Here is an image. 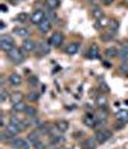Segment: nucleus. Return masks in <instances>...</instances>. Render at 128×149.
Segmentation results:
<instances>
[{
  "label": "nucleus",
  "mask_w": 128,
  "mask_h": 149,
  "mask_svg": "<svg viewBox=\"0 0 128 149\" xmlns=\"http://www.w3.org/2000/svg\"><path fill=\"white\" fill-rule=\"evenodd\" d=\"M24 52H26V50L19 49V48H15V46H14V48L8 53V57H9V59L13 62L14 64H21L22 62L26 59V54H24Z\"/></svg>",
  "instance_id": "f257e3e1"
},
{
  "label": "nucleus",
  "mask_w": 128,
  "mask_h": 149,
  "mask_svg": "<svg viewBox=\"0 0 128 149\" xmlns=\"http://www.w3.org/2000/svg\"><path fill=\"white\" fill-rule=\"evenodd\" d=\"M111 138V131L108 129H100L95 132V139L99 144H104Z\"/></svg>",
  "instance_id": "f03ea898"
},
{
  "label": "nucleus",
  "mask_w": 128,
  "mask_h": 149,
  "mask_svg": "<svg viewBox=\"0 0 128 149\" xmlns=\"http://www.w3.org/2000/svg\"><path fill=\"white\" fill-rule=\"evenodd\" d=\"M30 19H31V23L32 24H37V26H39L44 19H46V13L42 10V9H37V10H35L32 14H31Z\"/></svg>",
  "instance_id": "7ed1b4c3"
},
{
  "label": "nucleus",
  "mask_w": 128,
  "mask_h": 149,
  "mask_svg": "<svg viewBox=\"0 0 128 149\" xmlns=\"http://www.w3.org/2000/svg\"><path fill=\"white\" fill-rule=\"evenodd\" d=\"M63 40H64V35L60 32V31H57V32H54L50 37L49 42L51 46H55V48H58V46H60L63 44Z\"/></svg>",
  "instance_id": "20e7f679"
},
{
  "label": "nucleus",
  "mask_w": 128,
  "mask_h": 149,
  "mask_svg": "<svg viewBox=\"0 0 128 149\" xmlns=\"http://www.w3.org/2000/svg\"><path fill=\"white\" fill-rule=\"evenodd\" d=\"M96 122H98V117H96L95 113H87L83 117V123H85V126L90 127V129H95Z\"/></svg>",
  "instance_id": "39448f33"
},
{
  "label": "nucleus",
  "mask_w": 128,
  "mask_h": 149,
  "mask_svg": "<svg viewBox=\"0 0 128 149\" xmlns=\"http://www.w3.org/2000/svg\"><path fill=\"white\" fill-rule=\"evenodd\" d=\"M36 46H37V44L33 41L32 39H30V37L24 39L23 42H22V49H23V50H26V52H28V53L36 50Z\"/></svg>",
  "instance_id": "423d86ee"
},
{
  "label": "nucleus",
  "mask_w": 128,
  "mask_h": 149,
  "mask_svg": "<svg viewBox=\"0 0 128 149\" xmlns=\"http://www.w3.org/2000/svg\"><path fill=\"white\" fill-rule=\"evenodd\" d=\"M36 50L40 55H48L50 53V44H48V42H45V41L39 42L36 46Z\"/></svg>",
  "instance_id": "0eeeda50"
},
{
  "label": "nucleus",
  "mask_w": 128,
  "mask_h": 149,
  "mask_svg": "<svg viewBox=\"0 0 128 149\" xmlns=\"http://www.w3.org/2000/svg\"><path fill=\"white\" fill-rule=\"evenodd\" d=\"M8 81L12 86H15V88H17V86L22 85V77H21V74H18V73H10L9 74Z\"/></svg>",
  "instance_id": "6e6552de"
},
{
  "label": "nucleus",
  "mask_w": 128,
  "mask_h": 149,
  "mask_svg": "<svg viewBox=\"0 0 128 149\" xmlns=\"http://www.w3.org/2000/svg\"><path fill=\"white\" fill-rule=\"evenodd\" d=\"M95 104L98 105V108H107L108 105V98L105 94H99L95 98Z\"/></svg>",
  "instance_id": "1a4fd4ad"
},
{
  "label": "nucleus",
  "mask_w": 128,
  "mask_h": 149,
  "mask_svg": "<svg viewBox=\"0 0 128 149\" xmlns=\"http://www.w3.org/2000/svg\"><path fill=\"white\" fill-rule=\"evenodd\" d=\"M42 136V134L40 132V130L39 129H36V130H33V131H31L28 135H27V140H28L30 143H32V144H35L36 141H39L40 140V138Z\"/></svg>",
  "instance_id": "9d476101"
},
{
  "label": "nucleus",
  "mask_w": 128,
  "mask_h": 149,
  "mask_svg": "<svg viewBox=\"0 0 128 149\" xmlns=\"http://www.w3.org/2000/svg\"><path fill=\"white\" fill-rule=\"evenodd\" d=\"M23 143H24V139L19 138V136H14L13 139H10V140H9V144H10V147L13 149H22V147H23Z\"/></svg>",
  "instance_id": "9b49d317"
},
{
  "label": "nucleus",
  "mask_w": 128,
  "mask_h": 149,
  "mask_svg": "<svg viewBox=\"0 0 128 149\" xmlns=\"http://www.w3.org/2000/svg\"><path fill=\"white\" fill-rule=\"evenodd\" d=\"M78 50H80V42H77V41L71 42V44H68V46L65 48V53H67L68 55H74Z\"/></svg>",
  "instance_id": "f8f14e48"
},
{
  "label": "nucleus",
  "mask_w": 128,
  "mask_h": 149,
  "mask_svg": "<svg viewBox=\"0 0 128 149\" xmlns=\"http://www.w3.org/2000/svg\"><path fill=\"white\" fill-rule=\"evenodd\" d=\"M13 33H15L17 36L19 37H24V39H27V37L30 36V30L26 29V27H14L13 30Z\"/></svg>",
  "instance_id": "ddd939ff"
},
{
  "label": "nucleus",
  "mask_w": 128,
  "mask_h": 149,
  "mask_svg": "<svg viewBox=\"0 0 128 149\" xmlns=\"http://www.w3.org/2000/svg\"><path fill=\"white\" fill-rule=\"evenodd\" d=\"M99 143L96 141L95 136H91V138H87L85 141H83V148L85 149H96V145H98Z\"/></svg>",
  "instance_id": "4468645a"
},
{
  "label": "nucleus",
  "mask_w": 128,
  "mask_h": 149,
  "mask_svg": "<svg viewBox=\"0 0 128 149\" xmlns=\"http://www.w3.org/2000/svg\"><path fill=\"white\" fill-rule=\"evenodd\" d=\"M115 118L123 123H128V111L127 109H119L115 113Z\"/></svg>",
  "instance_id": "2eb2a0df"
},
{
  "label": "nucleus",
  "mask_w": 128,
  "mask_h": 149,
  "mask_svg": "<svg viewBox=\"0 0 128 149\" xmlns=\"http://www.w3.org/2000/svg\"><path fill=\"white\" fill-rule=\"evenodd\" d=\"M65 141H67V139H65L62 134L54 135V136H50V144H54V145H63Z\"/></svg>",
  "instance_id": "dca6fc26"
},
{
  "label": "nucleus",
  "mask_w": 128,
  "mask_h": 149,
  "mask_svg": "<svg viewBox=\"0 0 128 149\" xmlns=\"http://www.w3.org/2000/svg\"><path fill=\"white\" fill-rule=\"evenodd\" d=\"M55 126H57V129L60 131V134H64V132H67L68 130H69V122L65 120H59Z\"/></svg>",
  "instance_id": "f3484780"
},
{
  "label": "nucleus",
  "mask_w": 128,
  "mask_h": 149,
  "mask_svg": "<svg viewBox=\"0 0 128 149\" xmlns=\"http://www.w3.org/2000/svg\"><path fill=\"white\" fill-rule=\"evenodd\" d=\"M108 32L109 33H111L113 36L117 35V32H118V29H119V23H118V21H109V24H108Z\"/></svg>",
  "instance_id": "a211bd4d"
},
{
  "label": "nucleus",
  "mask_w": 128,
  "mask_h": 149,
  "mask_svg": "<svg viewBox=\"0 0 128 149\" xmlns=\"http://www.w3.org/2000/svg\"><path fill=\"white\" fill-rule=\"evenodd\" d=\"M89 58H91V59H99L100 58V50H99V46L96 44H92L91 48H90Z\"/></svg>",
  "instance_id": "6ab92c4d"
},
{
  "label": "nucleus",
  "mask_w": 128,
  "mask_h": 149,
  "mask_svg": "<svg viewBox=\"0 0 128 149\" xmlns=\"http://www.w3.org/2000/svg\"><path fill=\"white\" fill-rule=\"evenodd\" d=\"M5 131H8L10 135H13V136H15V135H18L21 132V130H19V127H18V125H14V123H12V122H9L7 126H5Z\"/></svg>",
  "instance_id": "aec40b11"
},
{
  "label": "nucleus",
  "mask_w": 128,
  "mask_h": 149,
  "mask_svg": "<svg viewBox=\"0 0 128 149\" xmlns=\"http://www.w3.org/2000/svg\"><path fill=\"white\" fill-rule=\"evenodd\" d=\"M37 129L40 130V132H41L42 135H50L51 134V130H53V125L49 122H44V123H41V126L37 127Z\"/></svg>",
  "instance_id": "412c9836"
},
{
  "label": "nucleus",
  "mask_w": 128,
  "mask_h": 149,
  "mask_svg": "<svg viewBox=\"0 0 128 149\" xmlns=\"http://www.w3.org/2000/svg\"><path fill=\"white\" fill-rule=\"evenodd\" d=\"M39 30H40V32H42V33L49 32V31L51 30V22L48 19H44L42 22L39 24Z\"/></svg>",
  "instance_id": "4be33fe9"
},
{
  "label": "nucleus",
  "mask_w": 128,
  "mask_h": 149,
  "mask_svg": "<svg viewBox=\"0 0 128 149\" xmlns=\"http://www.w3.org/2000/svg\"><path fill=\"white\" fill-rule=\"evenodd\" d=\"M118 57H119L122 61L128 59V45L127 44H123L120 46V49L118 50Z\"/></svg>",
  "instance_id": "5701e85b"
},
{
  "label": "nucleus",
  "mask_w": 128,
  "mask_h": 149,
  "mask_svg": "<svg viewBox=\"0 0 128 149\" xmlns=\"http://www.w3.org/2000/svg\"><path fill=\"white\" fill-rule=\"evenodd\" d=\"M10 102L13 104H17V103H19V102H22V99H23V94H22L21 91H14V93H12L10 94Z\"/></svg>",
  "instance_id": "b1692460"
},
{
  "label": "nucleus",
  "mask_w": 128,
  "mask_h": 149,
  "mask_svg": "<svg viewBox=\"0 0 128 149\" xmlns=\"http://www.w3.org/2000/svg\"><path fill=\"white\" fill-rule=\"evenodd\" d=\"M91 14H92V17L95 18L96 21L104 18V13H102V10H101V8H100V7H93L91 9Z\"/></svg>",
  "instance_id": "393cba45"
},
{
  "label": "nucleus",
  "mask_w": 128,
  "mask_h": 149,
  "mask_svg": "<svg viewBox=\"0 0 128 149\" xmlns=\"http://www.w3.org/2000/svg\"><path fill=\"white\" fill-rule=\"evenodd\" d=\"M24 114H26L28 118H33V117H37V109L33 105H27L26 111H24Z\"/></svg>",
  "instance_id": "a878e982"
},
{
  "label": "nucleus",
  "mask_w": 128,
  "mask_h": 149,
  "mask_svg": "<svg viewBox=\"0 0 128 149\" xmlns=\"http://www.w3.org/2000/svg\"><path fill=\"white\" fill-rule=\"evenodd\" d=\"M26 108H27V104L24 102H19L17 104H13V112H15V113H24Z\"/></svg>",
  "instance_id": "bb28decb"
},
{
  "label": "nucleus",
  "mask_w": 128,
  "mask_h": 149,
  "mask_svg": "<svg viewBox=\"0 0 128 149\" xmlns=\"http://www.w3.org/2000/svg\"><path fill=\"white\" fill-rule=\"evenodd\" d=\"M99 112L98 114H96V117H98L99 121H102V122H107L108 120V112H107V108H99Z\"/></svg>",
  "instance_id": "cd10ccee"
},
{
  "label": "nucleus",
  "mask_w": 128,
  "mask_h": 149,
  "mask_svg": "<svg viewBox=\"0 0 128 149\" xmlns=\"http://www.w3.org/2000/svg\"><path fill=\"white\" fill-rule=\"evenodd\" d=\"M13 48H14V44H12V42L0 41V49H1L3 52H7V53H9V52H10Z\"/></svg>",
  "instance_id": "c85d7f7f"
},
{
  "label": "nucleus",
  "mask_w": 128,
  "mask_h": 149,
  "mask_svg": "<svg viewBox=\"0 0 128 149\" xmlns=\"http://www.w3.org/2000/svg\"><path fill=\"white\" fill-rule=\"evenodd\" d=\"M46 5L49 7V9H57L60 7V0H46Z\"/></svg>",
  "instance_id": "c756f323"
},
{
  "label": "nucleus",
  "mask_w": 128,
  "mask_h": 149,
  "mask_svg": "<svg viewBox=\"0 0 128 149\" xmlns=\"http://www.w3.org/2000/svg\"><path fill=\"white\" fill-rule=\"evenodd\" d=\"M105 57H108V58L118 57V50L115 48H108L107 50H105Z\"/></svg>",
  "instance_id": "7c9ffc66"
},
{
  "label": "nucleus",
  "mask_w": 128,
  "mask_h": 149,
  "mask_svg": "<svg viewBox=\"0 0 128 149\" xmlns=\"http://www.w3.org/2000/svg\"><path fill=\"white\" fill-rule=\"evenodd\" d=\"M98 24H95V29H105V27H108V24H109V21L107 19V18H101V19H99L98 22H96Z\"/></svg>",
  "instance_id": "2f4dec72"
},
{
  "label": "nucleus",
  "mask_w": 128,
  "mask_h": 149,
  "mask_svg": "<svg viewBox=\"0 0 128 149\" xmlns=\"http://www.w3.org/2000/svg\"><path fill=\"white\" fill-rule=\"evenodd\" d=\"M27 99H28L30 102H37L40 99V94L37 91H31V93H28V94H27Z\"/></svg>",
  "instance_id": "473e14b6"
},
{
  "label": "nucleus",
  "mask_w": 128,
  "mask_h": 149,
  "mask_svg": "<svg viewBox=\"0 0 128 149\" xmlns=\"http://www.w3.org/2000/svg\"><path fill=\"white\" fill-rule=\"evenodd\" d=\"M8 98H10V94H9V93L4 88H1V90H0V102H1V103H4Z\"/></svg>",
  "instance_id": "72a5a7b5"
},
{
  "label": "nucleus",
  "mask_w": 128,
  "mask_h": 149,
  "mask_svg": "<svg viewBox=\"0 0 128 149\" xmlns=\"http://www.w3.org/2000/svg\"><path fill=\"white\" fill-rule=\"evenodd\" d=\"M99 89L102 91V94H107V93L110 91V88H109L108 84H107V82H104V81H101V82L99 84Z\"/></svg>",
  "instance_id": "f704fd0d"
},
{
  "label": "nucleus",
  "mask_w": 128,
  "mask_h": 149,
  "mask_svg": "<svg viewBox=\"0 0 128 149\" xmlns=\"http://www.w3.org/2000/svg\"><path fill=\"white\" fill-rule=\"evenodd\" d=\"M55 18H57V14H55V12L53 10V9H50L48 13H46V19L50 21V22L53 23V22L55 21Z\"/></svg>",
  "instance_id": "c9c22d12"
},
{
  "label": "nucleus",
  "mask_w": 128,
  "mask_h": 149,
  "mask_svg": "<svg viewBox=\"0 0 128 149\" xmlns=\"http://www.w3.org/2000/svg\"><path fill=\"white\" fill-rule=\"evenodd\" d=\"M100 39H101L102 41L108 42V41H110V40H113L114 36L111 35V33H109V32H105V33H101V35H100Z\"/></svg>",
  "instance_id": "e433bc0d"
},
{
  "label": "nucleus",
  "mask_w": 128,
  "mask_h": 149,
  "mask_svg": "<svg viewBox=\"0 0 128 149\" xmlns=\"http://www.w3.org/2000/svg\"><path fill=\"white\" fill-rule=\"evenodd\" d=\"M0 41L12 42V44H14V40H13V37H12L10 35H7V33H3V35L0 36Z\"/></svg>",
  "instance_id": "4c0bfd02"
},
{
  "label": "nucleus",
  "mask_w": 128,
  "mask_h": 149,
  "mask_svg": "<svg viewBox=\"0 0 128 149\" xmlns=\"http://www.w3.org/2000/svg\"><path fill=\"white\" fill-rule=\"evenodd\" d=\"M22 121H23V120H21V117H18V116H10V120H9V122L14 123V125H19Z\"/></svg>",
  "instance_id": "58836bf2"
},
{
  "label": "nucleus",
  "mask_w": 128,
  "mask_h": 149,
  "mask_svg": "<svg viewBox=\"0 0 128 149\" xmlns=\"http://www.w3.org/2000/svg\"><path fill=\"white\" fill-rule=\"evenodd\" d=\"M28 84L31 86H37V85H39V80H37L36 76H31L28 79Z\"/></svg>",
  "instance_id": "ea45409f"
},
{
  "label": "nucleus",
  "mask_w": 128,
  "mask_h": 149,
  "mask_svg": "<svg viewBox=\"0 0 128 149\" xmlns=\"http://www.w3.org/2000/svg\"><path fill=\"white\" fill-rule=\"evenodd\" d=\"M33 148H35V149H46L45 144H44V141H41V140L36 141L35 144H33Z\"/></svg>",
  "instance_id": "a19ab883"
},
{
  "label": "nucleus",
  "mask_w": 128,
  "mask_h": 149,
  "mask_svg": "<svg viewBox=\"0 0 128 149\" xmlns=\"http://www.w3.org/2000/svg\"><path fill=\"white\" fill-rule=\"evenodd\" d=\"M18 21H21V22H24V21L27 19V13H24V12H22V13L18 14Z\"/></svg>",
  "instance_id": "79ce46f5"
},
{
  "label": "nucleus",
  "mask_w": 128,
  "mask_h": 149,
  "mask_svg": "<svg viewBox=\"0 0 128 149\" xmlns=\"http://www.w3.org/2000/svg\"><path fill=\"white\" fill-rule=\"evenodd\" d=\"M127 70H128V62L123 61V63H122L120 67H119V71H123V72H126Z\"/></svg>",
  "instance_id": "37998d69"
},
{
  "label": "nucleus",
  "mask_w": 128,
  "mask_h": 149,
  "mask_svg": "<svg viewBox=\"0 0 128 149\" xmlns=\"http://www.w3.org/2000/svg\"><path fill=\"white\" fill-rule=\"evenodd\" d=\"M31 145H32V143H30L28 140H24V143H23V147H22V149H31Z\"/></svg>",
  "instance_id": "c03bdc74"
},
{
  "label": "nucleus",
  "mask_w": 128,
  "mask_h": 149,
  "mask_svg": "<svg viewBox=\"0 0 128 149\" xmlns=\"http://www.w3.org/2000/svg\"><path fill=\"white\" fill-rule=\"evenodd\" d=\"M46 149H59V147H57V145H54V144H50L49 147H46Z\"/></svg>",
  "instance_id": "a18cd8bd"
},
{
  "label": "nucleus",
  "mask_w": 128,
  "mask_h": 149,
  "mask_svg": "<svg viewBox=\"0 0 128 149\" xmlns=\"http://www.w3.org/2000/svg\"><path fill=\"white\" fill-rule=\"evenodd\" d=\"M113 1H114V0H104V4L105 5H110Z\"/></svg>",
  "instance_id": "49530a36"
},
{
  "label": "nucleus",
  "mask_w": 128,
  "mask_h": 149,
  "mask_svg": "<svg viewBox=\"0 0 128 149\" xmlns=\"http://www.w3.org/2000/svg\"><path fill=\"white\" fill-rule=\"evenodd\" d=\"M0 29H1V30L5 29V23L4 22H0Z\"/></svg>",
  "instance_id": "de8ad7c7"
},
{
  "label": "nucleus",
  "mask_w": 128,
  "mask_h": 149,
  "mask_svg": "<svg viewBox=\"0 0 128 149\" xmlns=\"http://www.w3.org/2000/svg\"><path fill=\"white\" fill-rule=\"evenodd\" d=\"M0 8H1V10H3V12H7V7H5L4 4H1V7H0Z\"/></svg>",
  "instance_id": "09e8293b"
},
{
  "label": "nucleus",
  "mask_w": 128,
  "mask_h": 149,
  "mask_svg": "<svg viewBox=\"0 0 128 149\" xmlns=\"http://www.w3.org/2000/svg\"><path fill=\"white\" fill-rule=\"evenodd\" d=\"M104 66L107 68H109V67H110V63H109V62H104Z\"/></svg>",
  "instance_id": "8fccbe9b"
},
{
  "label": "nucleus",
  "mask_w": 128,
  "mask_h": 149,
  "mask_svg": "<svg viewBox=\"0 0 128 149\" xmlns=\"http://www.w3.org/2000/svg\"><path fill=\"white\" fill-rule=\"evenodd\" d=\"M59 149H73V148H67V147H63V145H62V147H59Z\"/></svg>",
  "instance_id": "3c124183"
},
{
  "label": "nucleus",
  "mask_w": 128,
  "mask_h": 149,
  "mask_svg": "<svg viewBox=\"0 0 128 149\" xmlns=\"http://www.w3.org/2000/svg\"><path fill=\"white\" fill-rule=\"evenodd\" d=\"M87 1H89V3H92V1H93V0H87Z\"/></svg>",
  "instance_id": "603ef678"
}]
</instances>
